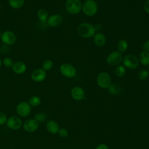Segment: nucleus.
<instances>
[{"label": "nucleus", "mask_w": 149, "mask_h": 149, "mask_svg": "<svg viewBox=\"0 0 149 149\" xmlns=\"http://www.w3.org/2000/svg\"><path fill=\"white\" fill-rule=\"evenodd\" d=\"M77 31L80 37L87 38L93 37L96 31L94 25L88 23H82L78 26Z\"/></svg>", "instance_id": "1"}, {"label": "nucleus", "mask_w": 149, "mask_h": 149, "mask_svg": "<svg viewBox=\"0 0 149 149\" xmlns=\"http://www.w3.org/2000/svg\"><path fill=\"white\" fill-rule=\"evenodd\" d=\"M81 10L87 16H94L98 10V5L94 0H86L82 4Z\"/></svg>", "instance_id": "2"}, {"label": "nucleus", "mask_w": 149, "mask_h": 149, "mask_svg": "<svg viewBox=\"0 0 149 149\" xmlns=\"http://www.w3.org/2000/svg\"><path fill=\"white\" fill-rule=\"evenodd\" d=\"M65 7L69 13L76 15L81 12L82 3L80 0H67Z\"/></svg>", "instance_id": "3"}, {"label": "nucleus", "mask_w": 149, "mask_h": 149, "mask_svg": "<svg viewBox=\"0 0 149 149\" xmlns=\"http://www.w3.org/2000/svg\"><path fill=\"white\" fill-rule=\"evenodd\" d=\"M123 65L128 69H134L139 66V61L136 56L129 54L125 55L122 59Z\"/></svg>", "instance_id": "4"}, {"label": "nucleus", "mask_w": 149, "mask_h": 149, "mask_svg": "<svg viewBox=\"0 0 149 149\" xmlns=\"http://www.w3.org/2000/svg\"><path fill=\"white\" fill-rule=\"evenodd\" d=\"M97 83L102 88H107L111 84V78L109 74L105 72L100 73L97 77Z\"/></svg>", "instance_id": "5"}, {"label": "nucleus", "mask_w": 149, "mask_h": 149, "mask_svg": "<svg viewBox=\"0 0 149 149\" xmlns=\"http://www.w3.org/2000/svg\"><path fill=\"white\" fill-rule=\"evenodd\" d=\"M61 73L67 78H72L76 74V69L74 66L68 63H62L59 67Z\"/></svg>", "instance_id": "6"}, {"label": "nucleus", "mask_w": 149, "mask_h": 149, "mask_svg": "<svg viewBox=\"0 0 149 149\" xmlns=\"http://www.w3.org/2000/svg\"><path fill=\"white\" fill-rule=\"evenodd\" d=\"M123 56L122 53L118 51L111 52L107 58V62L108 65L112 66H116L122 62Z\"/></svg>", "instance_id": "7"}, {"label": "nucleus", "mask_w": 149, "mask_h": 149, "mask_svg": "<svg viewBox=\"0 0 149 149\" xmlns=\"http://www.w3.org/2000/svg\"><path fill=\"white\" fill-rule=\"evenodd\" d=\"M1 39L4 44L11 45L16 42L17 37L13 32L9 30H6L1 34Z\"/></svg>", "instance_id": "8"}, {"label": "nucleus", "mask_w": 149, "mask_h": 149, "mask_svg": "<svg viewBox=\"0 0 149 149\" xmlns=\"http://www.w3.org/2000/svg\"><path fill=\"white\" fill-rule=\"evenodd\" d=\"M31 105L29 102L23 101L20 102L16 107V112L17 114L22 117L29 116L31 112Z\"/></svg>", "instance_id": "9"}, {"label": "nucleus", "mask_w": 149, "mask_h": 149, "mask_svg": "<svg viewBox=\"0 0 149 149\" xmlns=\"http://www.w3.org/2000/svg\"><path fill=\"white\" fill-rule=\"evenodd\" d=\"M6 123L9 129L15 130L20 129L23 124L21 119L16 116H12L8 118Z\"/></svg>", "instance_id": "10"}, {"label": "nucleus", "mask_w": 149, "mask_h": 149, "mask_svg": "<svg viewBox=\"0 0 149 149\" xmlns=\"http://www.w3.org/2000/svg\"><path fill=\"white\" fill-rule=\"evenodd\" d=\"M47 77L46 71L42 68H38L34 71L31 74V79L35 82L43 81Z\"/></svg>", "instance_id": "11"}, {"label": "nucleus", "mask_w": 149, "mask_h": 149, "mask_svg": "<svg viewBox=\"0 0 149 149\" xmlns=\"http://www.w3.org/2000/svg\"><path fill=\"white\" fill-rule=\"evenodd\" d=\"M39 123L34 119H29L23 123V129L29 133L36 132L38 127Z\"/></svg>", "instance_id": "12"}, {"label": "nucleus", "mask_w": 149, "mask_h": 149, "mask_svg": "<svg viewBox=\"0 0 149 149\" xmlns=\"http://www.w3.org/2000/svg\"><path fill=\"white\" fill-rule=\"evenodd\" d=\"M63 21V18L61 15L54 14L49 16L47 20L48 26L52 27H56L59 26Z\"/></svg>", "instance_id": "13"}, {"label": "nucleus", "mask_w": 149, "mask_h": 149, "mask_svg": "<svg viewBox=\"0 0 149 149\" xmlns=\"http://www.w3.org/2000/svg\"><path fill=\"white\" fill-rule=\"evenodd\" d=\"M70 94L72 97L76 101H80L83 100L85 96L84 90L79 86L74 87L71 90Z\"/></svg>", "instance_id": "14"}, {"label": "nucleus", "mask_w": 149, "mask_h": 149, "mask_svg": "<svg viewBox=\"0 0 149 149\" xmlns=\"http://www.w3.org/2000/svg\"><path fill=\"white\" fill-rule=\"evenodd\" d=\"M12 69L15 73L21 74H23L26 72L27 69V66L24 62L17 61L14 62Z\"/></svg>", "instance_id": "15"}, {"label": "nucleus", "mask_w": 149, "mask_h": 149, "mask_svg": "<svg viewBox=\"0 0 149 149\" xmlns=\"http://www.w3.org/2000/svg\"><path fill=\"white\" fill-rule=\"evenodd\" d=\"M93 41L97 46L102 47L106 43V37L102 33H97L93 36Z\"/></svg>", "instance_id": "16"}, {"label": "nucleus", "mask_w": 149, "mask_h": 149, "mask_svg": "<svg viewBox=\"0 0 149 149\" xmlns=\"http://www.w3.org/2000/svg\"><path fill=\"white\" fill-rule=\"evenodd\" d=\"M46 128L47 130L51 134H56L58 133L60 129L58 123L53 120H51L47 123Z\"/></svg>", "instance_id": "17"}, {"label": "nucleus", "mask_w": 149, "mask_h": 149, "mask_svg": "<svg viewBox=\"0 0 149 149\" xmlns=\"http://www.w3.org/2000/svg\"><path fill=\"white\" fill-rule=\"evenodd\" d=\"M139 61L144 66L149 65V52L144 51L141 52L140 54Z\"/></svg>", "instance_id": "18"}, {"label": "nucleus", "mask_w": 149, "mask_h": 149, "mask_svg": "<svg viewBox=\"0 0 149 149\" xmlns=\"http://www.w3.org/2000/svg\"><path fill=\"white\" fill-rule=\"evenodd\" d=\"M128 48V43L125 39H120L117 44V49L120 53L125 52Z\"/></svg>", "instance_id": "19"}, {"label": "nucleus", "mask_w": 149, "mask_h": 149, "mask_svg": "<svg viewBox=\"0 0 149 149\" xmlns=\"http://www.w3.org/2000/svg\"><path fill=\"white\" fill-rule=\"evenodd\" d=\"M37 17L38 19L41 21L42 22H46L48 18V12L43 8H41L38 11H37Z\"/></svg>", "instance_id": "20"}, {"label": "nucleus", "mask_w": 149, "mask_h": 149, "mask_svg": "<svg viewBox=\"0 0 149 149\" xmlns=\"http://www.w3.org/2000/svg\"><path fill=\"white\" fill-rule=\"evenodd\" d=\"M24 3V0H9V4L11 8L18 9L23 7Z\"/></svg>", "instance_id": "21"}, {"label": "nucleus", "mask_w": 149, "mask_h": 149, "mask_svg": "<svg viewBox=\"0 0 149 149\" xmlns=\"http://www.w3.org/2000/svg\"><path fill=\"white\" fill-rule=\"evenodd\" d=\"M126 70L125 67L122 65H119L116 66L114 70L115 75L119 77L123 76L126 73Z\"/></svg>", "instance_id": "22"}, {"label": "nucleus", "mask_w": 149, "mask_h": 149, "mask_svg": "<svg viewBox=\"0 0 149 149\" xmlns=\"http://www.w3.org/2000/svg\"><path fill=\"white\" fill-rule=\"evenodd\" d=\"M41 103V98L37 95H34L31 97L29 100V104L33 107H37L40 105Z\"/></svg>", "instance_id": "23"}, {"label": "nucleus", "mask_w": 149, "mask_h": 149, "mask_svg": "<svg viewBox=\"0 0 149 149\" xmlns=\"http://www.w3.org/2000/svg\"><path fill=\"white\" fill-rule=\"evenodd\" d=\"M109 92L113 95H117L120 91V86L116 84H111V86L108 87Z\"/></svg>", "instance_id": "24"}, {"label": "nucleus", "mask_w": 149, "mask_h": 149, "mask_svg": "<svg viewBox=\"0 0 149 149\" xmlns=\"http://www.w3.org/2000/svg\"><path fill=\"white\" fill-rule=\"evenodd\" d=\"M53 65H54L53 62L50 59H47L43 62L42 68L44 70L48 71V70H51L52 68Z\"/></svg>", "instance_id": "25"}, {"label": "nucleus", "mask_w": 149, "mask_h": 149, "mask_svg": "<svg viewBox=\"0 0 149 149\" xmlns=\"http://www.w3.org/2000/svg\"><path fill=\"white\" fill-rule=\"evenodd\" d=\"M138 78L141 80H145L148 79L149 76V72L147 70H140L137 74Z\"/></svg>", "instance_id": "26"}, {"label": "nucleus", "mask_w": 149, "mask_h": 149, "mask_svg": "<svg viewBox=\"0 0 149 149\" xmlns=\"http://www.w3.org/2000/svg\"><path fill=\"white\" fill-rule=\"evenodd\" d=\"M2 63L6 68H12L14 62L12 58L9 57H6L3 59Z\"/></svg>", "instance_id": "27"}, {"label": "nucleus", "mask_w": 149, "mask_h": 149, "mask_svg": "<svg viewBox=\"0 0 149 149\" xmlns=\"http://www.w3.org/2000/svg\"><path fill=\"white\" fill-rule=\"evenodd\" d=\"M36 121H37L38 123L40 122H43L45 121L46 119V115L45 113L40 112L37 113L34 115V118Z\"/></svg>", "instance_id": "28"}, {"label": "nucleus", "mask_w": 149, "mask_h": 149, "mask_svg": "<svg viewBox=\"0 0 149 149\" xmlns=\"http://www.w3.org/2000/svg\"><path fill=\"white\" fill-rule=\"evenodd\" d=\"M7 121V117L6 114L0 111V125H4L5 123H6Z\"/></svg>", "instance_id": "29"}, {"label": "nucleus", "mask_w": 149, "mask_h": 149, "mask_svg": "<svg viewBox=\"0 0 149 149\" xmlns=\"http://www.w3.org/2000/svg\"><path fill=\"white\" fill-rule=\"evenodd\" d=\"M58 133H59V136L62 137V138H65V137H66L68 136V132L65 128L59 129Z\"/></svg>", "instance_id": "30"}, {"label": "nucleus", "mask_w": 149, "mask_h": 149, "mask_svg": "<svg viewBox=\"0 0 149 149\" xmlns=\"http://www.w3.org/2000/svg\"><path fill=\"white\" fill-rule=\"evenodd\" d=\"M143 48L144 51L148 52H149V40H147L146 41L144 42L143 45Z\"/></svg>", "instance_id": "31"}, {"label": "nucleus", "mask_w": 149, "mask_h": 149, "mask_svg": "<svg viewBox=\"0 0 149 149\" xmlns=\"http://www.w3.org/2000/svg\"><path fill=\"white\" fill-rule=\"evenodd\" d=\"M144 10L146 13H149V0H146L144 4Z\"/></svg>", "instance_id": "32"}, {"label": "nucleus", "mask_w": 149, "mask_h": 149, "mask_svg": "<svg viewBox=\"0 0 149 149\" xmlns=\"http://www.w3.org/2000/svg\"><path fill=\"white\" fill-rule=\"evenodd\" d=\"M96 149H108V147L105 144H101L97 147Z\"/></svg>", "instance_id": "33"}, {"label": "nucleus", "mask_w": 149, "mask_h": 149, "mask_svg": "<svg viewBox=\"0 0 149 149\" xmlns=\"http://www.w3.org/2000/svg\"><path fill=\"white\" fill-rule=\"evenodd\" d=\"M94 27H95V31H99L102 29L101 25L100 24H97L95 26H94Z\"/></svg>", "instance_id": "34"}, {"label": "nucleus", "mask_w": 149, "mask_h": 149, "mask_svg": "<svg viewBox=\"0 0 149 149\" xmlns=\"http://www.w3.org/2000/svg\"><path fill=\"white\" fill-rule=\"evenodd\" d=\"M2 64V60H1V59L0 58V68H1V67Z\"/></svg>", "instance_id": "35"}, {"label": "nucleus", "mask_w": 149, "mask_h": 149, "mask_svg": "<svg viewBox=\"0 0 149 149\" xmlns=\"http://www.w3.org/2000/svg\"><path fill=\"white\" fill-rule=\"evenodd\" d=\"M1 31H0V38H1Z\"/></svg>", "instance_id": "36"}, {"label": "nucleus", "mask_w": 149, "mask_h": 149, "mask_svg": "<svg viewBox=\"0 0 149 149\" xmlns=\"http://www.w3.org/2000/svg\"><path fill=\"white\" fill-rule=\"evenodd\" d=\"M1 3H0V10H1Z\"/></svg>", "instance_id": "37"}, {"label": "nucleus", "mask_w": 149, "mask_h": 149, "mask_svg": "<svg viewBox=\"0 0 149 149\" xmlns=\"http://www.w3.org/2000/svg\"><path fill=\"white\" fill-rule=\"evenodd\" d=\"M148 71L149 72V65H148Z\"/></svg>", "instance_id": "38"}]
</instances>
